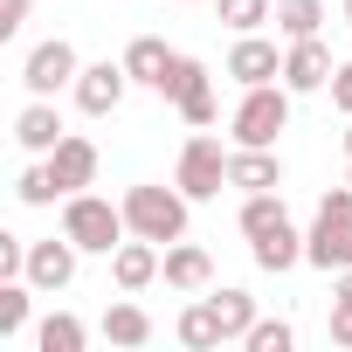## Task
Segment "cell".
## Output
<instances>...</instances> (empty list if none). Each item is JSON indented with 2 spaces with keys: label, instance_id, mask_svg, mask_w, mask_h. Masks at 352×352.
<instances>
[{
  "label": "cell",
  "instance_id": "cell-27",
  "mask_svg": "<svg viewBox=\"0 0 352 352\" xmlns=\"http://www.w3.org/2000/svg\"><path fill=\"white\" fill-rule=\"evenodd\" d=\"M214 8H221V21L235 35H256L263 21H276V0H214Z\"/></svg>",
  "mask_w": 352,
  "mask_h": 352
},
{
  "label": "cell",
  "instance_id": "cell-17",
  "mask_svg": "<svg viewBox=\"0 0 352 352\" xmlns=\"http://www.w3.org/2000/svg\"><path fill=\"white\" fill-rule=\"evenodd\" d=\"M173 63H180V49H166L159 35H138V42L124 49V69H131V83H138V90H166Z\"/></svg>",
  "mask_w": 352,
  "mask_h": 352
},
{
  "label": "cell",
  "instance_id": "cell-3",
  "mask_svg": "<svg viewBox=\"0 0 352 352\" xmlns=\"http://www.w3.org/2000/svg\"><path fill=\"white\" fill-rule=\"evenodd\" d=\"M187 194L180 187H124V221H131V235H145V242H159V249H173L187 235Z\"/></svg>",
  "mask_w": 352,
  "mask_h": 352
},
{
  "label": "cell",
  "instance_id": "cell-23",
  "mask_svg": "<svg viewBox=\"0 0 352 352\" xmlns=\"http://www.w3.org/2000/svg\"><path fill=\"white\" fill-rule=\"evenodd\" d=\"M28 304H35V283L28 276H0V338H21L28 331Z\"/></svg>",
  "mask_w": 352,
  "mask_h": 352
},
{
  "label": "cell",
  "instance_id": "cell-15",
  "mask_svg": "<svg viewBox=\"0 0 352 352\" xmlns=\"http://www.w3.org/2000/svg\"><path fill=\"white\" fill-rule=\"evenodd\" d=\"M97 145L83 138V131H63V145L49 152V173H56V180H63V201L69 194H83V187H97Z\"/></svg>",
  "mask_w": 352,
  "mask_h": 352
},
{
  "label": "cell",
  "instance_id": "cell-28",
  "mask_svg": "<svg viewBox=\"0 0 352 352\" xmlns=\"http://www.w3.org/2000/svg\"><path fill=\"white\" fill-rule=\"evenodd\" d=\"M242 345H249V352H290V345H297V324H290V318H256Z\"/></svg>",
  "mask_w": 352,
  "mask_h": 352
},
{
  "label": "cell",
  "instance_id": "cell-18",
  "mask_svg": "<svg viewBox=\"0 0 352 352\" xmlns=\"http://www.w3.org/2000/svg\"><path fill=\"white\" fill-rule=\"evenodd\" d=\"M104 338H111L118 352H138V345H152V311H145V304L124 290V297L104 311Z\"/></svg>",
  "mask_w": 352,
  "mask_h": 352
},
{
  "label": "cell",
  "instance_id": "cell-20",
  "mask_svg": "<svg viewBox=\"0 0 352 352\" xmlns=\"http://www.w3.org/2000/svg\"><path fill=\"white\" fill-rule=\"evenodd\" d=\"M249 256H256V270H270V276H283V270H297L304 263V235L283 221V228H270V235H256L249 242Z\"/></svg>",
  "mask_w": 352,
  "mask_h": 352
},
{
  "label": "cell",
  "instance_id": "cell-11",
  "mask_svg": "<svg viewBox=\"0 0 352 352\" xmlns=\"http://www.w3.org/2000/svg\"><path fill=\"white\" fill-rule=\"evenodd\" d=\"M76 263H83V249H76L69 235L28 242V283H35V290H69V283H76Z\"/></svg>",
  "mask_w": 352,
  "mask_h": 352
},
{
  "label": "cell",
  "instance_id": "cell-19",
  "mask_svg": "<svg viewBox=\"0 0 352 352\" xmlns=\"http://www.w3.org/2000/svg\"><path fill=\"white\" fill-rule=\"evenodd\" d=\"M173 338H180L187 352H221V345H228V331H221V311H214V297L187 304V311H180V324H173Z\"/></svg>",
  "mask_w": 352,
  "mask_h": 352
},
{
  "label": "cell",
  "instance_id": "cell-1",
  "mask_svg": "<svg viewBox=\"0 0 352 352\" xmlns=\"http://www.w3.org/2000/svg\"><path fill=\"white\" fill-rule=\"evenodd\" d=\"M63 235L83 249V256H111L124 235H131V221H124V201H104V194H69L63 201Z\"/></svg>",
  "mask_w": 352,
  "mask_h": 352
},
{
  "label": "cell",
  "instance_id": "cell-21",
  "mask_svg": "<svg viewBox=\"0 0 352 352\" xmlns=\"http://www.w3.org/2000/svg\"><path fill=\"white\" fill-rule=\"evenodd\" d=\"M35 345H42V352H83V345H90V324H83L76 311H49V318L35 324Z\"/></svg>",
  "mask_w": 352,
  "mask_h": 352
},
{
  "label": "cell",
  "instance_id": "cell-13",
  "mask_svg": "<svg viewBox=\"0 0 352 352\" xmlns=\"http://www.w3.org/2000/svg\"><path fill=\"white\" fill-rule=\"evenodd\" d=\"M228 187H235V194H276V187H283L276 145H235V152H228Z\"/></svg>",
  "mask_w": 352,
  "mask_h": 352
},
{
  "label": "cell",
  "instance_id": "cell-6",
  "mask_svg": "<svg viewBox=\"0 0 352 352\" xmlns=\"http://www.w3.org/2000/svg\"><path fill=\"white\" fill-rule=\"evenodd\" d=\"M173 111H180L194 131H208L214 118H221V104H214V76H208V63L201 56H180L173 63V76H166V90H159Z\"/></svg>",
  "mask_w": 352,
  "mask_h": 352
},
{
  "label": "cell",
  "instance_id": "cell-5",
  "mask_svg": "<svg viewBox=\"0 0 352 352\" xmlns=\"http://www.w3.org/2000/svg\"><path fill=\"white\" fill-rule=\"evenodd\" d=\"M173 187H180L187 201H221V187H228V152H221L214 131H194V138L180 145V159H173Z\"/></svg>",
  "mask_w": 352,
  "mask_h": 352
},
{
  "label": "cell",
  "instance_id": "cell-4",
  "mask_svg": "<svg viewBox=\"0 0 352 352\" xmlns=\"http://www.w3.org/2000/svg\"><path fill=\"white\" fill-rule=\"evenodd\" d=\"M228 131H235V145H276V138L290 131V83H256V90H242Z\"/></svg>",
  "mask_w": 352,
  "mask_h": 352
},
{
  "label": "cell",
  "instance_id": "cell-16",
  "mask_svg": "<svg viewBox=\"0 0 352 352\" xmlns=\"http://www.w3.org/2000/svg\"><path fill=\"white\" fill-rule=\"evenodd\" d=\"M159 276H166V290H187V297H201V290L214 283V256H208L201 242H187V235H180V242L166 249V263H159Z\"/></svg>",
  "mask_w": 352,
  "mask_h": 352
},
{
  "label": "cell",
  "instance_id": "cell-12",
  "mask_svg": "<svg viewBox=\"0 0 352 352\" xmlns=\"http://www.w3.org/2000/svg\"><path fill=\"white\" fill-rule=\"evenodd\" d=\"M159 263H166V249H159V242H145V235H124V242L111 249V283L138 297V290H152V283H159Z\"/></svg>",
  "mask_w": 352,
  "mask_h": 352
},
{
  "label": "cell",
  "instance_id": "cell-7",
  "mask_svg": "<svg viewBox=\"0 0 352 352\" xmlns=\"http://www.w3.org/2000/svg\"><path fill=\"white\" fill-rule=\"evenodd\" d=\"M76 76H83V56H76V42H35L28 49V63H21V83H28V97H56V90H76Z\"/></svg>",
  "mask_w": 352,
  "mask_h": 352
},
{
  "label": "cell",
  "instance_id": "cell-8",
  "mask_svg": "<svg viewBox=\"0 0 352 352\" xmlns=\"http://www.w3.org/2000/svg\"><path fill=\"white\" fill-rule=\"evenodd\" d=\"M124 90H138V83H131V69H124V56H118V63L104 56V63H83V76H76V90H69V97H76V111H83V118H111V111L124 104Z\"/></svg>",
  "mask_w": 352,
  "mask_h": 352
},
{
  "label": "cell",
  "instance_id": "cell-30",
  "mask_svg": "<svg viewBox=\"0 0 352 352\" xmlns=\"http://www.w3.org/2000/svg\"><path fill=\"white\" fill-rule=\"evenodd\" d=\"M0 276H28V242L21 235H0Z\"/></svg>",
  "mask_w": 352,
  "mask_h": 352
},
{
  "label": "cell",
  "instance_id": "cell-33",
  "mask_svg": "<svg viewBox=\"0 0 352 352\" xmlns=\"http://www.w3.org/2000/svg\"><path fill=\"white\" fill-rule=\"evenodd\" d=\"M345 159H352V118H345Z\"/></svg>",
  "mask_w": 352,
  "mask_h": 352
},
{
  "label": "cell",
  "instance_id": "cell-9",
  "mask_svg": "<svg viewBox=\"0 0 352 352\" xmlns=\"http://www.w3.org/2000/svg\"><path fill=\"white\" fill-rule=\"evenodd\" d=\"M221 76H235L242 90H256V83H283V49H276L263 28H256V35H235V49H228Z\"/></svg>",
  "mask_w": 352,
  "mask_h": 352
},
{
  "label": "cell",
  "instance_id": "cell-24",
  "mask_svg": "<svg viewBox=\"0 0 352 352\" xmlns=\"http://www.w3.org/2000/svg\"><path fill=\"white\" fill-rule=\"evenodd\" d=\"M324 28V0H276V35L283 42H304Z\"/></svg>",
  "mask_w": 352,
  "mask_h": 352
},
{
  "label": "cell",
  "instance_id": "cell-14",
  "mask_svg": "<svg viewBox=\"0 0 352 352\" xmlns=\"http://www.w3.org/2000/svg\"><path fill=\"white\" fill-rule=\"evenodd\" d=\"M14 145L35 152V159H49V152L63 145V111H56V97H28V104L14 111Z\"/></svg>",
  "mask_w": 352,
  "mask_h": 352
},
{
  "label": "cell",
  "instance_id": "cell-2",
  "mask_svg": "<svg viewBox=\"0 0 352 352\" xmlns=\"http://www.w3.org/2000/svg\"><path fill=\"white\" fill-rule=\"evenodd\" d=\"M304 263L324 270V276L352 270V180L318 201V221H311V235H304Z\"/></svg>",
  "mask_w": 352,
  "mask_h": 352
},
{
  "label": "cell",
  "instance_id": "cell-26",
  "mask_svg": "<svg viewBox=\"0 0 352 352\" xmlns=\"http://www.w3.org/2000/svg\"><path fill=\"white\" fill-rule=\"evenodd\" d=\"M214 311H221L228 345H235V338H249V324H256V297H249V290H235V283H228V290H214Z\"/></svg>",
  "mask_w": 352,
  "mask_h": 352
},
{
  "label": "cell",
  "instance_id": "cell-25",
  "mask_svg": "<svg viewBox=\"0 0 352 352\" xmlns=\"http://www.w3.org/2000/svg\"><path fill=\"white\" fill-rule=\"evenodd\" d=\"M14 194H21V208H56V201H63V180L49 173V159H35V166H21Z\"/></svg>",
  "mask_w": 352,
  "mask_h": 352
},
{
  "label": "cell",
  "instance_id": "cell-22",
  "mask_svg": "<svg viewBox=\"0 0 352 352\" xmlns=\"http://www.w3.org/2000/svg\"><path fill=\"white\" fill-rule=\"evenodd\" d=\"M235 221H242V235H249V242H256V235H270V228H283V221H290L283 187H276V194H242V214H235Z\"/></svg>",
  "mask_w": 352,
  "mask_h": 352
},
{
  "label": "cell",
  "instance_id": "cell-29",
  "mask_svg": "<svg viewBox=\"0 0 352 352\" xmlns=\"http://www.w3.org/2000/svg\"><path fill=\"white\" fill-rule=\"evenodd\" d=\"M324 331H331V345H352V297L331 290V318H324Z\"/></svg>",
  "mask_w": 352,
  "mask_h": 352
},
{
  "label": "cell",
  "instance_id": "cell-34",
  "mask_svg": "<svg viewBox=\"0 0 352 352\" xmlns=\"http://www.w3.org/2000/svg\"><path fill=\"white\" fill-rule=\"evenodd\" d=\"M345 28H352V0H345Z\"/></svg>",
  "mask_w": 352,
  "mask_h": 352
},
{
  "label": "cell",
  "instance_id": "cell-10",
  "mask_svg": "<svg viewBox=\"0 0 352 352\" xmlns=\"http://www.w3.org/2000/svg\"><path fill=\"white\" fill-rule=\"evenodd\" d=\"M331 49H324V35H304V42H283V83H290V97H318V90H331Z\"/></svg>",
  "mask_w": 352,
  "mask_h": 352
},
{
  "label": "cell",
  "instance_id": "cell-32",
  "mask_svg": "<svg viewBox=\"0 0 352 352\" xmlns=\"http://www.w3.org/2000/svg\"><path fill=\"white\" fill-rule=\"evenodd\" d=\"M331 104L352 118V63H338V69H331Z\"/></svg>",
  "mask_w": 352,
  "mask_h": 352
},
{
  "label": "cell",
  "instance_id": "cell-31",
  "mask_svg": "<svg viewBox=\"0 0 352 352\" xmlns=\"http://www.w3.org/2000/svg\"><path fill=\"white\" fill-rule=\"evenodd\" d=\"M28 8H35V0H0V42H8V35H21Z\"/></svg>",
  "mask_w": 352,
  "mask_h": 352
},
{
  "label": "cell",
  "instance_id": "cell-35",
  "mask_svg": "<svg viewBox=\"0 0 352 352\" xmlns=\"http://www.w3.org/2000/svg\"><path fill=\"white\" fill-rule=\"evenodd\" d=\"M345 180H352V166H345Z\"/></svg>",
  "mask_w": 352,
  "mask_h": 352
}]
</instances>
